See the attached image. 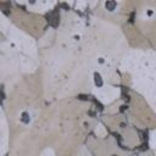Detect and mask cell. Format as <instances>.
Listing matches in <instances>:
<instances>
[{"instance_id": "cell-1", "label": "cell", "mask_w": 156, "mask_h": 156, "mask_svg": "<svg viewBox=\"0 0 156 156\" xmlns=\"http://www.w3.org/2000/svg\"><path fill=\"white\" fill-rule=\"evenodd\" d=\"M116 6V4L115 2H106V7L108 9V10H113V7Z\"/></svg>"}]
</instances>
